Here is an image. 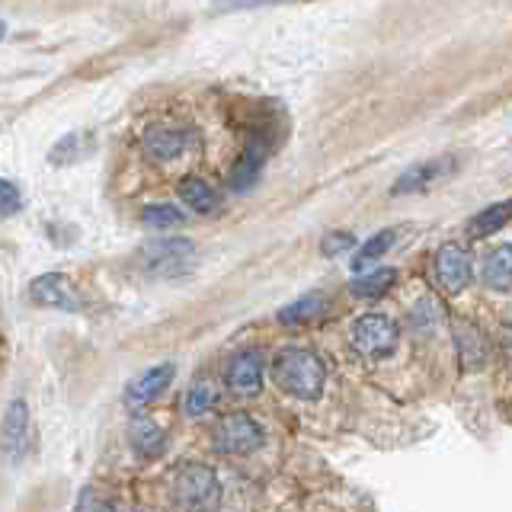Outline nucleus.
<instances>
[{
	"label": "nucleus",
	"instance_id": "f257e3e1",
	"mask_svg": "<svg viewBox=\"0 0 512 512\" xmlns=\"http://www.w3.org/2000/svg\"><path fill=\"white\" fill-rule=\"evenodd\" d=\"M272 381H276L285 394L314 400L324 391L327 368L311 349H282L276 362H272Z\"/></svg>",
	"mask_w": 512,
	"mask_h": 512
},
{
	"label": "nucleus",
	"instance_id": "f03ea898",
	"mask_svg": "<svg viewBox=\"0 0 512 512\" xmlns=\"http://www.w3.org/2000/svg\"><path fill=\"white\" fill-rule=\"evenodd\" d=\"M170 503L176 512H215L221 503L218 474L205 464H186L170 480Z\"/></svg>",
	"mask_w": 512,
	"mask_h": 512
},
{
	"label": "nucleus",
	"instance_id": "7ed1b4c3",
	"mask_svg": "<svg viewBox=\"0 0 512 512\" xmlns=\"http://www.w3.org/2000/svg\"><path fill=\"white\" fill-rule=\"evenodd\" d=\"M192 260H196V244L186 237H160L144 244L135 256V263L148 272V276L157 279H173L180 272L192 269Z\"/></svg>",
	"mask_w": 512,
	"mask_h": 512
},
{
	"label": "nucleus",
	"instance_id": "20e7f679",
	"mask_svg": "<svg viewBox=\"0 0 512 512\" xmlns=\"http://www.w3.org/2000/svg\"><path fill=\"white\" fill-rule=\"evenodd\" d=\"M397 340H400V330L394 320L384 314H365L352 324V346H356L365 359L391 356Z\"/></svg>",
	"mask_w": 512,
	"mask_h": 512
},
{
	"label": "nucleus",
	"instance_id": "39448f33",
	"mask_svg": "<svg viewBox=\"0 0 512 512\" xmlns=\"http://www.w3.org/2000/svg\"><path fill=\"white\" fill-rule=\"evenodd\" d=\"M212 442L221 455H250L263 445V429L247 413H228L215 423Z\"/></svg>",
	"mask_w": 512,
	"mask_h": 512
},
{
	"label": "nucleus",
	"instance_id": "423d86ee",
	"mask_svg": "<svg viewBox=\"0 0 512 512\" xmlns=\"http://www.w3.org/2000/svg\"><path fill=\"white\" fill-rule=\"evenodd\" d=\"M436 276L445 292H464L474 279V263L471 253L461 244H445L436 253Z\"/></svg>",
	"mask_w": 512,
	"mask_h": 512
},
{
	"label": "nucleus",
	"instance_id": "0eeeda50",
	"mask_svg": "<svg viewBox=\"0 0 512 512\" xmlns=\"http://www.w3.org/2000/svg\"><path fill=\"white\" fill-rule=\"evenodd\" d=\"M228 388L240 397H253L263 384V356L256 349H240L228 362Z\"/></svg>",
	"mask_w": 512,
	"mask_h": 512
},
{
	"label": "nucleus",
	"instance_id": "6e6552de",
	"mask_svg": "<svg viewBox=\"0 0 512 512\" xmlns=\"http://www.w3.org/2000/svg\"><path fill=\"white\" fill-rule=\"evenodd\" d=\"M455 170V157H436V160H423V164L410 167L400 180L394 183V196H407V192H423L429 186H436L439 180H445L448 173Z\"/></svg>",
	"mask_w": 512,
	"mask_h": 512
},
{
	"label": "nucleus",
	"instance_id": "1a4fd4ad",
	"mask_svg": "<svg viewBox=\"0 0 512 512\" xmlns=\"http://www.w3.org/2000/svg\"><path fill=\"white\" fill-rule=\"evenodd\" d=\"M4 448L10 461H23L29 452V407L26 400H10L4 416Z\"/></svg>",
	"mask_w": 512,
	"mask_h": 512
},
{
	"label": "nucleus",
	"instance_id": "9d476101",
	"mask_svg": "<svg viewBox=\"0 0 512 512\" xmlns=\"http://www.w3.org/2000/svg\"><path fill=\"white\" fill-rule=\"evenodd\" d=\"M186 144H189V135L180 132V128H148L144 138H141L144 154L154 157V160H176V157H183Z\"/></svg>",
	"mask_w": 512,
	"mask_h": 512
},
{
	"label": "nucleus",
	"instance_id": "9b49d317",
	"mask_svg": "<svg viewBox=\"0 0 512 512\" xmlns=\"http://www.w3.org/2000/svg\"><path fill=\"white\" fill-rule=\"evenodd\" d=\"M32 301L48 304V308H77L74 301V288L71 282L61 276V272H52V276H39L29 288Z\"/></svg>",
	"mask_w": 512,
	"mask_h": 512
},
{
	"label": "nucleus",
	"instance_id": "f8f14e48",
	"mask_svg": "<svg viewBox=\"0 0 512 512\" xmlns=\"http://www.w3.org/2000/svg\"><path fill=\"white\" fill-rule=\"evenodd\" d=\"M480 279H484V285L493 288V292H509L512 288V244H500L484 256Z\"/></svg>",
	"mask_w": 512,
	"mask_h": 512
},
{
	"label": "nucleus",
	"instance_id": "ddd939ff",
	"mask_svg": "<svg viewBox=\"0 0 512 512\" xmlns=\"http://www.w3.org/2000/svg\"><path fill=\"white\" fill-rule=\"evenodd\" d=\"M173 381V365H154L151 372H144L132 388H128L125 400H128V407H144V404H151L154 397H160L167 391V384Z\"/></svg>",
	"mask_w": 512,
	"mask_h": 512
},
{
	"label": "nucleus",
	"instance_id": "4468645a",
	"mask_svg": "<svg viewBox=\"0 0 512 512\" xmlns=\"http://www.w3.org/2000/svg\"><path fill=\"white\" fill-rule=\"evenodd\" d=\"M180 199L192 208V212L208 215L221 205V192L212 183L199 180V176H189V180L180 183Z\"/></svg>",
	"mask_w": 512,
	"mask_h": 512
},
{
	"label": "nucleus",
	"instance_id": "2eb2a0df",
	"mask_svg": "<svg viewBox=\"0 0 512 512\" xmlns=\"http://www.w3.org/2000/svg\"><path fill=\"white\" fill-rule=\"evenodd\" d=\"M132 445H135V452L141 458L164 455V448H167L164 429H160L154 420H148V416H138V420L132 423Z\"/></svg>",
	"mask_w": 512,
	"mask_h": 512
},
{
	"label": "nucleus",
	"instance_id": "dca6fc26",
	"mask_svg": "<svg viewBox=\"0 0 512 512\" xmlns=\"http://www.w3.org/2000/svg\"><path fill=\"white\" fill-rule=\"evenodd\" d=\"M509 218H512V202L487 205L484 212H477V215L468 221V234H471V237H490V234L500 231Z\"/></svg>",
	"mask_w": 512,
	"mask_h": 512
},
{
	"label": "nucleus",
	"instance_id": "f3484780",
	"mask_svg": "<svg viewBox=\"0 0 512 512\" xmlns=\"http://www.w3.org/2000/svg\"><path fill=\"white\" fill-rule=\"evenodd\" d=\"M394 279H397L394 269H375V272H368V276L352 279L349 292L356 295V298H378V295H384L394 285Z\"/></svg>",
	"mask_w": 512,
	"mask_h": 512
},
{
	"label": "nucleus",
	"instance_id": "a211bd4d",
	"mask_svg": "<svg viewBox=\"0 0 512 512\" xmlns=\"http://www.w3.org/2000/svg\"><path fill=\"white\" fill-rule=\"evenodd\" d=\"M327 308V298L320 292H311L308 298H301L295 304H288V308L279 311V320L282 324H304V320H314L317 314H324Z\"/></svg>",
	"mask_w": 512,
	"mask_h": 512
},
{
	"label": "nucleus",
	"instance_id": "6ab92c4d",
	"mask_svg": "<svg viewBox=\"0 0 512 512\" xmlns=\"http://www.w3.org/2000/svg\"><path fill=\"white\" fill-rule=\"evenodd\" d=\"M394 237H397V231H391V228H388V231H378L375 237H368L365 244L359 247L356 260H352V269L362 272V269L372 266V263L378 260V256H384V253H388V250L394 247Z\"/></svg>",
	"mask_w": 512,
	"mask_h": 512
},
{
	"label": "nucleus",
	"instance_id": "aec40b11",
	"mask_svg": "<svg viewBox=\"0 0 512 512\" xmlns=\"http://www.w3.org/2000/svg\"><path fill=\"white\" fill-rule=\"evenodd\" d=\"M218 404V391H215V384L212 381H196L192 388L186 391V413L192 416V420H199V416L205 413H212Z\"/></svg>",
	"mask_w": 512,
	"mask_h": 512
},
{
	"label": "nucleus",
	"instance_id": "412c9836",
	"mask_svg": "<svg viewBox=\"0 0 512 512\" xmlns=\"http://www.w3.org/2000/svg\"><path fill=\"white\" fill-rule=\"evenodd\" d=\"M263 148H256V144H250L247 148V154H244V160L237 164V170H234V176H231V183H234V189L237 192H244V189H250L253 183H256V176H260V167H263Z\"/></svg>",
	"mask_w": 512,
	"mask_h": 512
},
{
	"label": "nucleus",
	"instance_id": "4be33fe9",
	"mask_svg": "<svg viewBox=\"0 0 512 512\" xmlns=\"http://www.w3.org/2000/svg\"><path fill=\"white\" fill-rule=\"evenodd\" d=\"M141 221L148 224V228H154V231H167V228H176V224H183V212L176 205L160 202V205H148V208H144Z\"/></svg>",
	"mask_w": 512,
	"mask_h": 512
},
{
	"label": "nucleus",
	"instance_id": "5701e85b",
	"mask_svg": "<svg viewBox=\"0 0 512 512\" xmlns=\"http://www.w3.org/2000/svg\"><path fill=\"white\" fill-rule=\"evenodd\" d=\"M272 4H285V0H212V7L221 10V13L253 10V7H272Z\"/></svg>",
	"mask_w": 512,
	"mask_h": 512
},
{
	"label": "nucleus",
	"instance_id": "b1692460",
	"mask_svg": "<svg viewBox=\"0 0 512 512\" xmlns=\"http://www.w3.org/2000/svg\"><path fill=\"white\" fill-rule=\"evenodd\" d=\"M356 240H352L349 234H327L324 244H320V250H324L327 256H336V253H346Z\"/></svg>",
	"mask_w": 512,
	"mask_h": 512
},
{
	"label": "nucleus",
	"instance_id": "393cba45",
	"mask_svg": "<svg viewBox=\"0 0 512 512\" xmlns=\"http://www.w3.org/2000/svg\"><path fill=\"white\" fill-rule=\"evenodd\" d=\"M0 196H4V215H7V218L20 212V192H16V186H13L10 180L0 183Z\"/></svg>",
	"mask_w": 512,
	"mask_h": 512
},
{
	"label": "nucleus",
	"instance_id": "a878e982",
	"mask_svg": "<svg viewBox=\"0 0 512 512\" xmlns=\"http://www.w3.org/2000/svg\"><path fill=\"white\" fill-rule=\"evenodd\" d=\"M77 512H112L109 503H103L100 496H93V493H84V500H80Z\"/></svg>",
	"mask_w": 512,
	"mask_h": 512
}]
</instances>
